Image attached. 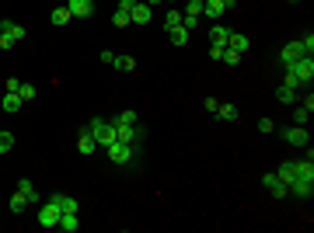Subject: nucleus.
I'll use <instances>...</instances> for the list:
<instances>
[{
    "label": "nucleus",
    "mask_w": 314,
    "mask_h": 233,
    "mask_svg": "<svg viewBox=\"0 0 314 233\" xmlns=\"http://www.w3.org/2000/svg\"><path fill=\"white\" fill-rule=\"evenodd\" d=\"M66 7H70L74 18H91L95 14V0H66Z\"/></svg>",
    "instance_id": "6e6552de"
},
{
    "label": "nucleus",
    "mask_w": 314,
    "mask_h": 233,
    "mask_svg": "<svg viewBox=\"0 0 314 233\" xmlns=\"http://www.w3.org/2000/svg\"><path fill=\"white\" fill-rule=\"evenodd\" d=\"M18 97L25 101V105H28V101L35 97V87H32V84H21V87H18Z\"/></svg>",
    "instance_id": "c756f323"
},
{
    "label": "nucleus",
    "mask_w": 314,
    "mask_h": 233,
    "mask_svg": "<svg viewBox=\"0 0 314 233\" xmlns=\"http://www.w3.org/2000/svg\"><path fill=\"white\" fill-rule=\"evenodd\" d=\"M56 226H59L63 233H74V230L80 226V216H77V213H63V216H59V223H56Z\"/></svg>",
    "instance_id": "dca6fc26"
},
{
    "label": "nucleus",
    "mask_w": 314,
    "mask_h": 233,
    "mask_svg": "<svg viewBox=\"0 0 314 233\" xmlns=\"http://www.w3.org/2000/svg\"><path fill=\"white\" fill-rule=\"evenodd\" d=\"M290 4H297V0H290Z\"/></svg>",
    "instance_id": "79ce46f5"
},
{
    "label": "nucleus",
    "mask_w": 314,
    "mask_h": 233,
    "mask_svg": "<svg viewBox=\"0 0 314 233\" xmlns=\"http://www.w3.org/2000/svg\"><path fill=\"white\" fill-rule=\"evenodd\" d=\"M105 150H108V160L119 164V167H129V164L140 160V143H122V139H116V143L105 146Z\"/></svg>",
    "instance_id": "f257e3e1"
},
{
    "label": "nucleus",
    "mask_w": 314,
    "mask_h": 233,
    "mask_svg": "<svg viewBox=\"0 0 314 233\" xmlns=\"http://www.w3.org/2000/svg\"><path fill=\"white\" fill-rule=\"evenodd\" d=\"M182 14H189V18H199V14H203V0H185Z\"/></svg>",
    "instance_id": "393cba45"
},
{
    "label": "nucleus",
    "mask_w": 314,
    "mask_h": 233,
    "mask_svg": "<svg viewBox=\"0 0 314 233\" xmlns=\"http://www.w3.org/2000/svg\"><path fill=\"white\" fill-rule=\"evenodd\" d=\"M276 125H273V118H258V133H273Z\"/></svg>",
    "instance_id": "72a5a7b5"
},
{
    "label": "nucleus",
    "mask_w": 314,
    "mask_h": 233,
    "mask_svg": "<svg viewBox=\"0 0 314 233\" xmlns=\"http://www.w3.org/2000/svg\"><path fill=\"white\" fill-rule=\"evenodd\" d=\"M28 205H32V202H28V198H25V195H11V202H7V209H11V213H25V209H28Z\"/></svg>",
    "instance_id": "aec40b11"
},
{
    "label": "nucleus",
    "mask_w": 314,
    "mask_h": 233,
    "mask_svg": "<svg viewBox=\"0 0 314 233\" xmlns=\"http://www.w3.org/2000/svg\"><path fill=\"white\" fill-rule=\"evenodd\" d=\"M0 32H4V35H11L14 42L25 39V28H21L18 21H11V18H0Z\"/></svg>",
    "instance_id": "9b49d317"
},
{
    "label": "nucleus",
    "mask_w": 314,
    "mask_h": 233,
    "mask_svg": "<svg viewBox=\"0 0 314 233\" xmlns=\"http://www.w3.org/2000/svg\"><path fill=\"white\" fill-rule=\"evenodd\" d=\"M283 87H294V91H297V87H300V80H297L294 73L286 70V66H283Z\"/></svg>",
    "instance_id": "7c9ffc66"
},
{
    "label": "nucleus",
    "mask_w": 314,
    "mask_h": 233,
    "mask_svg": "<svg viewBox=\"0 0 314 233\" xmlns=\"http://www.w3.org/2000/svg\"><path fill=\"white\" fill-rule=\"evenodd\" d=\"M300 56H307V53H304V45H300V39H297V42H286V45L279 49V63H283V66L297 63Z\"/></svg>",
    "instance_id": "39448f33"
},
{
    "label": "nucleus",
    "mask_w": 314,
    "mask_h": 233,
    "mask_svg": "<svg viewBox=\"0 0 314 233\" xmlns=\"http://www.w3.org/2000/svg\"><path fill=\"white\" fill-rule=\"evenodd\" d=\"M154 18V11H150V4H133V11H129V24H147V21Z\"/></svg>",
    "instance_id": "1a4fd4ad"
},
{
    "label": "nucleus",
    "mask_w": 314,
    "mask_h": 233,
    "mask_svg": "<svg viewBox=\"0 0 314 233\" xmlns=\"http://www.w3.org/2000/svg\"><path fill=\"white\" fill-rule=\"evenodd\" d=\"M49 198L59 205V213H80V202L74 195H49Z\"/></svg>",
    "instance_id": "9d476101"
},
{
    "label": "nucleus",
    "mask_w": 314,
    "mask_h": 233,
    "mask_svg": "<svg viewBox=\"0 0 314 233\" xmlns=\"http://www.w3.org/2000/svg\"><path fill=\"white\" fill-rule=\"evenodd\" d=\"M262 188H265V192L269 195H276V198H286V185H283V181H279V174H262Z\"/></svg>",
    "instance_id": "423d86ee"
},
{
    "label": "nucleus",
    "mask_w": 314,
    "mask_h": 233,
    "mask_svg": "<svg viewBox=\"0 0 314 233\" xmlns=\"http://www.w3.org/2000/svg\"><path fill=\"white\" fill-rule=\"evenodd\" d=\"M300 45H304V53H307V56H311V53H314V35H311V32H307V35L300 39Z\"/></svg>",
    "instance_id": "473e14b6"
},
{
    "label": "nucleus",
    "mask_w": 314,
    "mask_h": 233,
    "mask_svg": "<svg viewBox=\"0 0 314 233\" xmlns=\"http://www.w3.org/2000/svg\"><path fill=\"white\" fill-rule=\"evenodd\" d=\"M112 125H137V112H119V115H112Z\"/></svg>",
    "instance_id": "b1692460"
},
{
    "label": "nucleus",
    "mask_w": 314,
    "mask_h": 233,
    "mask_svg": "<svg viewBox=\"0 0 314 233\" xmlns=\"http://www.w3.org/2000/svg\"><path fill=\"white\" fill-rule=\"evenodd\" d=\"M11 45H14V39H11V35H4V32H0V49H11Z\"/></svg>",
    "instance_id": "4c0bfd02"
},
{
    "label": "nucleus",
    "mask_w": 314,
    "mask_h": 233,
    "mask_svg": "<svg viewBox=\"0 0 314 233\" xmlns=\"http://www.w3.org/2000/svg\"><path fill=\"white\" fill-rule=\"evenodd\" d=\"M4 87H7V91H11V94H18V87H21V80H18V77H11V80H7V84H4Z\"/></svg>",
    "instance_id": "c9c22d12"
},
{
    "label": "nucleus",
    "mask_w": 314,
    "mask_h": 233,
    "mask_svg": "<svg viewBox=\"0 0 314 233\" xmlns=\"http://www.w3.org/2000/svg\"><path fill=\"white\" fill-rule=\"evenodd\" d=\"M59 216H63V213H59V205L49 198V202H42V205H39V216H35V219H39V226H56Z\"/></svg>",
    "instance_id": "20e7f679"
},
{
    "label": "nucleus",
    "mask_w": 314,
    "mask_h": 233,
    "mask_svg": "<svg viewBox=\"0 0 314 233\" xmlns=\"http://www.w3.org/2000/svg\"><path fill=\"white\" fill-rule=\"evenodd\" d=\"M112 24H116V28H126V24H129V14H126V11H116Z\"/></svg>",
    "instance_id": "2f4dec72"
},
{
    "label": "nucleus",
    "mask_w": 314,
    "mask_h": 233,
    "mask_svg": "<svg viewBox=\"0 0 314 233\" xmlns=\"http://www.w3.org/2000/svg\"><path fill=\"white\" fill-rule=\"evenodd\" d=\"M276 97H279V105H294V101H297V91H294V87H279V91H276Z\"/></svg>",
    "instance_id": "a878e982"
},
{
    "label": "nucleus",
    "mask_w": 314,
    "mask_h": 233,
    "mask_svg": "<svg viewBox=\"0 0 314 233\" xmlns=\"http://www.w3.org/2000/svg\"><path fill=\"white\" fill-rule=\"evenodd\" d=\"M84 129L95 136L98 146H112V143H116V125H112V118L95 115V118H87V125H84Z\"/></svg>",
    "instance_id": "f03ea898"
},
{
    "label": "nucleus",
    "mask_w": 314,
    "mask_h": 233,
    "mask_svg": "<svg viewBox=\"0 0 314 233\" xmlns=\"http://www.w3.org/2000/svg\"><path fill=\"white\" fill-rule=\"evenodd\" d=\"M101 63H105V66H112V63H116V53H112V49H105V53H101Z\"/></svg>",
    "instance_id": "f704fd0d"
},
{
    "label": "nucleus",
    "mask_w": 314,
    "mask_h": 233,
    "mask_svg": "<svg viewBox=\"0 0 314 233\" xmlns=\"http://www.w3.org/2000/svg\"><path fill=\"white\" fill-rule=\"evenodd\" d=\"M11 146H14V136H11L7 129H0V153H7Z\"/></svg>",
    "instance_id": "c85d7f7f"
},
{
    "label": "nucleus",
    "mask_w": 314,
    "mask_h": 233,
    "mask_svg": "<svg viewBox=\"0 0 314 233\" xmlns=\"http://www.w3.org/2000/svg\"><path fill=\"white\" fill-rule=\"evenodd\" d=\"M248 45H252V42H248V35H241V32H231V39H227V49H234V53H241V56H244V53H248Z\"/></svg>",
    "instance_id": "2eb2a0df"
},
{
    "label": "nucleus",
    "mask_w": 314,
    "mask_h": 233,
    "mask_svg": "<svg viewBox=\"0 0 314 233\" xmlns=\"http://www.w3.org/2000/svg\"><path fill=\"white\" fill-rule=\"evenodd\" d=\"M168 39H171V45H185V42H189V28H182V24H178V28H168Z\"/></svg>",
    "instance_id": "6ab92c4d"
},
{
    "label": "nucleus",
    "mask_w": 314,
    "mask_h": 233,
    "mask_svg": "<svg viewBox=\"0 0 314 233\" xmlns=\"http://www.w3.org/2000/svg\"><path fill=\"white\" fill-rule=\"evenodd\" d=\"M49 21H53V24H66V21H74V14H70V7H66V4H59V7H53V14H49Z\"/></svg>",
    "instance_id": "f3484780"
},
{
    "label": "nucleus",
    "mask_w": 314,
    "mask_h": 233,
    "mask_svg": "<svg viewBox=\"0 0 314 233\" xmlns=\"http://www.w3.org/2000/svg\"><path fill=\"white\" fill-rule=\"evenodd\" d=\"M21 105H25V101H21L18 94H11V91L4 94V112H21Z\"/></svg>",
    "instance_id": "4be33fe9"
},
{
    "label": "nucleus",
    "mask_w": 314,
    "mask_h": 233,
    "mask_svg": "<svg viewBox=\"0 0 314 233\" xmlns=\"http://www.w3.org/2000/svg\"><path fill=\"white\" fill-rule=\"evenodd\" d=\"M133 4H137V0H119V11H126V14H129V11H133Z\"/></svg>",
    "instance_id": "58836bf2"
},
{
    "label": "nucleus",
    "mask_w": 314,
    "mask_h": 233,
    "mask_svg": "<svg viewBox=\"0 0 314 233\" xmlns=\"http://www.w3.org/2000/svg\"><path fill=\"white\" fill-rule=\"evenodd\" d=\"M286 70H290V73L300 80V87H304V84H311V80H314V59L311 56H300L297 63H290Z\"/></svg>",
    "instance_id": "7ed1b4c3"
},
{
    "label": "nucleus",
    "mask_w": 314,
    "mask_h": 233,
    "mask_svg": "<svg viewBox=\"0 0 314 233\" xmlns=\"http://www.w3.org/2000/svg\"><path fill=\"white\" fill-rule=\"evenodd\" d=\"M223 11H227V7H223L220 0H203V14H206L210 21H220V18H223Z\"/></svg>",
    "instance_id": "ddd939ff"
},
{
    "label": "nucleus",
    "mask_w": 314,
    "mask_h": 233,
    "mask_svg": "<svg viewBox=\"0 0 314 233\" xmlns=\"http://www.w3.org/2000/svg\"><path fill=\"white\" fill-rule=\"evenodd\" d=\"M143 4H150V7H154V4H171V0H143Z\"/></svg>",
    "instance_id": "ea45409f"
},
{
    "label": "nucleus",
    "mask_w": 314,
    "mask_h": 233,
    "mask_svg": "<svg viewBox=\"0 0 314 233\" xmlns=\"http://www.w3.org/2000/svg\"><path fill=\"white\" fill-rule=\"evenodd\" d=\"M116 70H122V73H129V70H137V59L133 56H116V63H112Z\"/></svg>",
    "instance_id": "5701e85b"
},
{
    "label": "nucleus",
    "mask_w": 314,
    "mask_h": 233,
    "mask_svg": "<svg viewBox=\"0 0 314 233\" xmlns=\"http://www.w3.org/2000/svg\"><path fill=\"white\" fill-rule=\"evenodd\" d=\"M216 115L223 118V122H234L241 112H237V105H231V101H223V105H216Z\"/></svg>",
    "instance_id": "a211bd4d"
},
{
    "label": "nucleus",
    "mask_w": 314,
    "mask_h": 233,
    "mask_svg": "<svg viewBox=\"0 0 314 233\" xmlns=\"http://www.w3.org/2000/svg\"><path fill=\"white\" fill-rule=\"evenodd\" d=\"M283 139L290 143V146H307V129L304 125H290V129H283Z\"/></svg>",
    "instance_id": "0eeeda50"
},
{
    "label": "nucleus",
    "mask_w": 314,
    "mask_h": 233,
    "mask_svg": "<svg viewBox=\"0 0 314 233\" xmlns=\"http://www.w3.org/2000/svg\"><path fill=\"white\" fill-rule=\"evenodd\" d=\"M216 105H220L216 97H206V101H203V108H206V112H216Z\"/></svg>",
    "instance_id": "e433bc0d"
},
{
    "label": "nucleus",
    "mask_w": 314,
    "mask_h": 233,
    "mask_svg": "<svg viewBox=\"0 0 314 233\" xmlns=\"http://www.w3.org/2000/svg\"><path fill=\"white\" fill-rule=\"evenodd\" d=\"M227 39H231V28H223V24L216 21L213 28H210V45H227Z\"/></svg>",
    "instance_id": "4468645a"
},
{
    "label": "nucleus",
    "mask_w": 314,
    "mask_h": 233,
    "mask_svg": "<svg viewBox=\"0 0 314 233\" xmlns=\"http://www.w3.org/2000/svg\"><path fill=\"white\" fill-rule=\"evenodd\" d=\"M220 4H223V7H234V4H237V0H220Z\"/></svg>",
    "instance_id": "a19ab883"
},
{
    "label": "nucleus",
    "mask_w": 314,
    "mask_h": 233,
    "mask_svg": "<svg viewBox=\"0 0 314 233\" xmlns=\"http://www.w3.org/2000/svg\"><path fill=\"white\" fill-rule=\"evenodd\" d=\"M223 63H227V66H237V63H241V53H234V49H227V45H223Z\"/></svg>",
    "instance_id": "cd10ccee"
},
{
    "label": "nucleus",
    "mask_w": 314,
    "mask_h": 233,
    "mask_svg": "<svg viewBox=\"0 0 314 233\" xmlns=\"http://www.w3.org/2000/svg\"><path fill=\"white\" fill-rule=\"evenodd\" d=\"M77 150H80L84 157H91L95 150H98V143H95V136H91L87 129H80V136H77Z\"/></svg>",
    "instance_id": "f8f14e48"
},
{
    "label": "nucleus",
    "mask_w": 314,
    "mask_h": 233,
    "mask_svg": "<svg viewBox=\"0 0 314 233\" xmlns=\"http://www.w3.org/2000/svg\"><path fill=\"white\" fill-rule=\"evenodd\" d=\"M18 192L25 195V198H28V202H39V195H35V185H32V181H28V177H21V181H18Z\"/></svg>",
    "instance_id": "412c9836"
},
{
    "label": "nucleus",
    "mask_w": 314,
    "mask_h": 233,
    "mask_svg": "<svg viewBox=\"0 0 314 233\" xmlns=\"http://www.w3.org/2000/svg\"><path fill=\"white\" fill-rule=\"evenodd\" d=\"M178 24H182V11L168 7V14H164V28H178Z\"/></svg>",
    "instance_id": "bb28decb"
}]
</instances>
